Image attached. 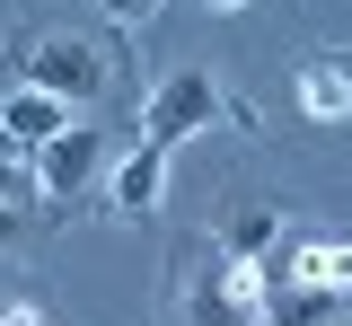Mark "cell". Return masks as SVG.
<instances>
[{"label":"cell","instance_id":"obj_1","mask_svg":"<svg viewBox=\"0 0 352 326\" xmlns=\"http://www.w3.org/2000/svg\"><path fill=\"white\" fill-rule=\"evenodd\" d=\"M220 106H229V97H220V80L185 62V71H168L159 89L141 97V141H150V150H176V141H194L203 124H220Z\"/></svg>","mask_w":352,"mask_h":326},{"label":"cell","instance_id":"obj_11","mask_svg":"<svg viewBox=\"0 0 352 326\" xmlns=\"http://www.w3.org/2000/svg\"><path fill=\"white\" fill-rule=\"evenodd\" d=\"M27 186H36V177L18 168V150H0V203H27Z\"/></svg>","mask_w":352,"mask_h":326},{"label":"cell","instance_id":"obj_17","mask_svg":"<svg viewBox=\"0 0 352 326\" xmlns=\"http://www.w3.org/2000/svg\"><path fill=\"white\" fill-rule=\"evenodd\" d=\"M344 309H352V291H344Z\"/></svg>","mask_w":352,"mask_h":326},{"label":"cell","instance_id":"obj_3","mask_svg":"<svg viewBox=\"0 0 352 326\" xmlns=\"http://www.w3.org/2000/svg\"><path fill=\"white\" fill-rule=\"evenodd\" d=\"M106 168H115V159H106V133H97V124H71V133H53L36 150V186L44 194H88Z\"/></svg>","mask_w":352,"mask_h":326},{"label":"cell","instance_id":"obj_2","mask_svg":"<svg viewBox=\"0 0 352 326\" xmlns=\"http://www.w3.org/2000/svg\"><path fill=\"white\" fill-rule=\"evenodd\" d=\"M18 80L44 89V97H62V106H97L106 97V62L80 36H36V45H18Z\"/></svg>","mask_w":352,"mask_h":326},{"label":"cell","instance_id":"obj_16","mask_svg":"<svg viewBox=\"0 0 352 326\" xmlns=\"http://www.w3.org/2000/svg\"><path fill=\"white\" fill-rule=\"evenodd\" d=\"M335 326H352V309H344V318H335Z\"/></svg>","mask_w":352,"mask_h":326},{"label":"cell","instance_id":"obj_4","mask_svg":"<svg viewBox=\"0 0 352 326\" xmlns=\"http://www.w3.org/2000/svg\"><path fill=\"white\" fill-rule=\"evenodd\" d=\"M53 133H71V106H62V97L27 89V80H18V89H0V150H27V159H36Z\"/></svg>","mask_w":352,"mask_h":326},{"label":"cell","instance_id":"obj_5","mask_svg":"<svg viewBox=\"0 0 352 326\" xmlns=\"http://www.w3.org/2000/svg\"><path fill=\"white\" fill-rule=\"evenodd\" d=\"M159 194H168V150H150V141H132L124 159L106 168V203H115L124 221H150V212H159Z\"/></svg>","mask_w":352,"mask_h":326},{"label":"cell","instance_id":"obj_12","mask_svg":"<svg viewBox=\"0 0 352 326\" xmlns=\"http://www.w3.org/2000/svg\"><path fill=\"white\" fill-rule=\"evenodd\" d=\"M27 238V203H0V247H18Z\"/></svg>","mask_w":352,"mask_h":326},{"label":"cell","instance_id":"obj_8","mask_svg":"<svg viewBox=\"0 0 352 326\" xmlns=\"http://www.w3.org/2000/svg\"><path fill=\"white\" fill-rule=\"evenodd\" d=\"M185 326H264L256 309H247V300H229V282H194V291H185Z\"/></svg>","mask_w":352,"mask_h":326},{"label":"cell","instance_id":"obj_6","mask_svg":"<svg viewBox=\"0 0 352 326\" xmlns=\"http://www.w3.org/2000/svg\"><path fill=\"white\" fill-rule=\"evenodd\" d=\"M308 124H352V62H300Z\"/></svg>","mask_w":352,"mask_h":326},{"label":"cell","instance_id":"obj_10","mask_svg":"<svg viewBox=\"0 0 352 326\" xmlns=\"http://www.w3.org/2000/svg\"><path fill=\"white\" fill-rule=\"evenodd\" d=\"M273 238H282V221H273L264 203H247V212H229V230H220V247H229V256H264Z\"/></svg>","mask_w":352,"mask_h":326},{"label":"cell","instance_id":"obj_13","mask_svg":"<svg viewBox=\"0 0 352 326\" xmlns=\"http://www.w3.org/2000/svg\"><path fill=\"white\" fill-rule=\"evenodd\" d=\"M97 9H106V18H115V27H132V18H150V9H159V0H97Z\"/></svg>","mask_w":352,"mask_h":326},{"label":"cell","instance_id":"obj_15","mask_svg":"<svg viewBox=\"0 0 352 326\" xmlns=\"http://www.w3.org/2000/svg\"><path fill=\"white\" fill-rule=\"evenodd\" d=\"M203 9H247V0H203Z\"/></svg>","mask_w":352,"mask_h":326},{"label":"cell","instance_id":"obj_14","mask_svg":"<svg viewBox=\"0 0 352 326\" xmlns=\"http://www.w3.org/2000/svg\"><path fill=\"white\" fill-rule=\"evenodd\" d=\"M0 326H44V309H36V300H9V309H0Z\"/></svg>","mask_w":352,"mask_h":326},{"label":"cell","instance_id":"obj_7","mask_svg":"<svg viewBox=\"0 0 352 326\" xmlns=\"http://www.w3.org/2000/svg\"><path fill=\"white\" fill-rule=\"evenodd\" d=\"M291 282L344 300V291H352V238H308V247H291Z\"/></svg>","mask_w":352,"mask_h":326},{"label":"cell","instance_id":"obj_9","mask_svg":"<svg viewBox=\"0 0 352 326\" xmlns=\"http://www.w3.org/2000/svg\"><path fill=\"white\" fill-rule=\"evenodd\" d=\"M335 318H344V300H335V291H300V282L264 309V326H335Z\"/></svg>","mask_w":352,"mask_h":326}]
</instances>
